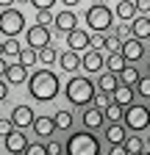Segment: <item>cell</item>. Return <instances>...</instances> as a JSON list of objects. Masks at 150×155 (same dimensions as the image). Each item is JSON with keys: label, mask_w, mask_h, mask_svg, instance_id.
Here are the masks:
<instances>
[{"label": "cell", "mask_w": 150, "mask_h": 155, "mask_svg": "<svg viewBox=\"0 0 150 155\" xmlns=\"http://www.w3.org/2000/svg\"><path fill=\"white\" fill-rule=\"evenodd\" d=\"M59 89H61L59 75L50 72V69H36L28 78V94L33 97L36 103H50V100H56Z\"/></svg>", "instance_id": "6da1fadb"}, {"label": "cell", "mask_w": 150, "mask_h": 155, "mask_svg": "<svg viewBox=\"0 0 150 155\" xmlns=\"http://www.w3.org/2000/svg\"><path fill=\"white\" fill-rule=\"evenodd\" d=\"M67 155H100V141L92 130H81V133H72L67 144H64Z\"/></svg>", "instance_id": "7a4b0ae2"}, {"label": "cell", "mask_w": 150, "mask_h": 155, "mask_svg": "<svg viewBox=\"0 0 150 155\" xmlns=\"http://www.w3.org/2000/svg\"><path fill=\"white\" fill-rule=\"evenodd\" d=\"M64 94H67V100L72 105H89L92 100H95V83L89 81V78H70L67 86H64Z\"/></svg>", "instance_id": "3957f363"}, {"label": "cell", "mask_w": 150, "mask_h": 155, "mask_svg": "<svg viewBox=\"0 0 150 155\" xmlns=\"http://www.w3.org/2000/svg\"><path fill=\"white\" fill-rule=\"evenodd\" d=\"M86 25L95 31V33H103L114 25V11H111L106 3H92L86 8Z\"/></svg>", "instance_id": "277c9868"}, {"label": "cell", "mask_w": 150, "mask_h": 155, "mask_svg": "<svg viewBox=\"0 0 150 155\" xmlns=\"http://www.w3.org/2000/svg\"><path fill=\"white\" fill-rule=\"evenodd\" d=\"M122 122L128 130H134V133H142L150 127V108L142 105V103H131L125 111H122Z\"/></svg>", "instance_id": "5b68a950"}, {"label": "cell", "mask_w": 150, "mask_h": 155, "mask_svg": "<svg viewBox=\"0 0 150 155\" xmlns=\"http://www.w3.org/2000/svg\"><path fill=\"white\" fill-rule=\"evenodd\" d=\"M25 31V14L20 8H3L0 11V33H6V39H17V33Z\"/></svg>", "instance_id": "8992f818"}, {"label": "cell", "mask_w": 150, "mask_h": 155, "mask_svg": "<svg viewBox=\"0 0 150 155\" xmlns=\"http://www.w3.org/2000/svg\"><path fill=\"white\" fill-rule=\"evenodd\" d=\"M25 39H28V47H31V50H36V53H39L42 47H47V45H53L50 31H47V28H42V25H31V28H28V33H25Z\"/></svg>", "instance_id": "52a82bcc"}, {"label": "cell", "mask_w": 150, "mask_h": 155, "mask_svg": "<svg viewBox=\"0 0 150 155\" xmlns=\"http://www.w3.org/2000/svg\"><path fill=\"white\" fill-rule=\"evenodd\" d=\"M33 111H31V105H17L14 111H11V116H9V122L14 125V127H31L33 125Z\"/></svg>", "instance_id": "ba28073f"}, {"label": "cell", "mask_w": 150, "mask_h": 155, "mask_svg": "<svg viewBox=\"0 0 150 155\" xmlns=\"http://www.w3.org/2000/svg\"><path fill=\"white\" fill-rule=\"evenodd\" d=\"M120 55L125 58V61H139V58L145 55V45L139 42V39H125L122 42V50Z\"/></svg>", "instance_id": "9c48e42d"}, {"label": "cell", "mask_w": 150, "mask_h": 155, "mask_svg": "<svg viewBox=\"0 0 150 155\" xmlns=\"http://www.w3.org/2000/svg\"><path fill=\"white\" fill-rule=\"evenodd\" d=\"M103 61H106L103 50H89V53L81 55V67H84L86 72H100V69H103Z\"/></svg>", "instance_id": "30bf717a"}, {"label": "cell", "mask_w": 150, "mask_h": 155, "mask_svg": "<svg viewBox=\"0 0 150 155\" xmlns=\"http://www.w3.org/2000/svg\"><path fill=\"white\" fill-rule=\"evenodd\" d=\"M6 150H9V155H17V152H25V147H28V139H25V133H20V130H11L9 136H6Z\"/></svg>", "instance_id": "8fae6325"}, {"label": "cell", "mask_w": 150, "mask_h": 155, "mask_svg": "<svg viewBox=\"0 0 150 155\" xmlns=\"http://www.w3.org/2000/svg\"><path fill=\"white\" fill-rule=\"evenodd\" d=\"M67 45H70V50H72V53L86 50V47H89V33H86V31H81V28L70 31V33H67Z\"/></svg>", "instance_id": "7c38bea8"}, {"label": "cell", "mask_w": 150, "mask_h": 155, "mask_svg": "<svg viewBox=\"0 0 150 155\" xmlns=\"http://www.w3.org/2000/svg\"><path fill=\"white\" fill-rule=\"evenodd\" d=\"M128 28H131V39L145 42V39H150V17H136Z\"/></svg>", "instance_id": "4fadbf2b"}, {"label": "cell", "mask_w": 150, "mask_h": 155, "mask_svg": "<svg viewBox=\"0 0 150 155\" xmlns=\"http://www.w3.org/2000/svg\"><path fill=\"white\" fill-rule=\"evenodd\" d=\"M53 25L59 31H64V33H70V31L78 28V17H75V11H59L56 19H53Z\"/></svg>", "instance_id": "5bb4252c"}, {"label": "cell", "mask_w": 150, "mask_h": 155, "mask_svg": "<svg viewBox=\"0 0 150 155\" xmlns=\"http://www.w3.org/2000/svg\"><path fill=\"white\" fill-rule=\"evenodd\" d=\"M134 86H125V83H120L117 89H114V94H111V100H114L117 105H122V108H128L131 103H134Z\"/></svg>", "instance_id": "9a60e30c"}, {"label": "cell", "mask_w": 150, "mask_h": 155, "mask_svg": "<svg viewBox=\"0 0 150 155\" xmlns=\"http://www.w3.org/2000/svg\"><path fill=\"white\" fill-rule=\"evenodd\" d=\"M31 127H33V133H36V136H45V139L56 133V122H53V116H36Z\"/></svg>", "instance_id": "2e32d148"}, {"label": "cell", "mask_w": 150, "mask_h": 155, "mask_svg": "<svg viewBox=\"0 0 150 155\" xmlns=\"http://www.w3.org/2000/svg\"><path fill=\"white\" fill-rule=\"evenodd\" d=\"M114 14L122 19V22H134V19H136V6H134V0H117Z\"/></svg>", "instance_id": "e0dca14e"}, {"label": "cell", "mask_w": 150, "mask_h": 155, "mask_svg": "<svg viewBox=\"0 0 150 155\" xmlns=\"http://www.w3.org/2000/svg\"><path fill=\"white\" fill-rule=\"evenodd\" d=\"M3 81H6V83H14V86H17V83H25V81H28L25 67H22V64H9V67H6V75H3Z\"/></svg>", "instance_id": "ac0fdd59"}, {"label": "cell", "mask_w": 150, "mask_h": 155, "mask_svg": "<svg viewBox=\"0 0 150 155\" xmlns=\"http://www.w3.org/2000/svg\"><path fill=\"white\" fill-rule=\"evenodd\" d=\"M59 67H61L64 72H75V69L81 67V55H78V53H72V50L59 53Z\"/></svg>", "instance_id": "d6986e66"}, {"label": "cell", "mask_w": 150, "mask_h": 155, "mask_svg": "<svg viewBox=\"0 0 150 155\" xmlns=\"http://www.w3.org/2000/svg\"><path fill=\"white\" fill-rule=\"evenodd\" d=\"M103 111L100 108H89L86 114H84V125H86V130H100L103 127Z\"/></svg>", "instance_id": "ffe728a7"}, {"label": "cell", "mask_w": 150, "mask_h": 155, "mask_svg": "<svg viewBox=\"0 0 150 155\" xmlns=\"http://www.w3.org/2000/svg\"><path fill=\"white\" fill-rule=\"evenodd\" d=\"M120 86V78L117 75H111V72H103L100 78H97V91H106V94H114V89Z\"/></svg>", "instance_id": "44dd1931"}, {"label": "cell", "mask_w": 150, "mask_h": 155, "mask_svg": "<svg viewBox=\"0 0 150 155\" xmlns=\"http://www.w3.org/2000/svg\"><path fill=\"white\" fill-rule=\"evenodd\" d=\"M117 78H120V83H125V86H136L142 75H139V69H136V67H125Z\"/></svg>", "instance_id": "7402d4cb"}, {"label": "cell", "mask_w": 150, "mask_h": 155, "mask_svg": "<svg viewBox=\"0 0 150 155\" xmlns=\"http://www.w3.org/2000/svg\"><path fill=\"white\" fill-rule=\"evenodd\" d=\"M106 139H108L111 144H122V141H125V127L117 125V122L108 125V127H106Z\"/></svg>", "instance_id": "603a6c76"}, {"label": "cell", "mask_w": 150, "mask_h": 155, "mask_svg": "<svg viewBox=\"0 0 150 155\" xmlns=\"http://www.w3.org/2000/svg\"><path fill=\"white\" fill-rule=\"evenodd\" d=\"M106 69H108L111 75H120V72L125 69V58H122L120 53H114V55H108V58H106Z\"/></svg>", "instance_id": "cb8c5ba5"}, {"label": "cell", "mask_w": 150, "mask_h": 155, "mask_svg": "<svg viewBox=\"0 0 150 155\" xmlns=\"http://www.w3.org/2000/svg\"><path fill=\"white\" fill-rule=\"evenodd\" d=\"M53 122H56V130H70L72 127V114L70 111H56Z\"/></svg>", "instance_id": "d4e9b609"}, {"label": "cell", "mask_w": 150, "mask_h": 155, "mask_svg": "<svg viewBox=\"0 0 150 155\" xmlns=\"http://www.w3.org/2000/svg\"><path fill=\"white\" fill-rule=\"evenodd\" d=\"M36 55H39V61H42V64H47V67H50V64H56V61H59V50H56L53 45H47V47H42V50H39V53H36Z\"/></svg>", "instance_id": "484cf974"}, {"label": "cell", "mask_w": 150, "mask_h": 155, "mask_svg": "<svg viewBox=\"0 0 150 155\" xmlns=\"http://www.w3.org/2000/svg\"><path fill=\"white\" fill-rule=\"evenodd\" d=\"M122 144H125V150H128V155H139V152L145 150V141L139 139V136H131V139H125Z\"/></svg>", "instance_id": "4316f807"}, {"label": "cell", "mask_w": 150, "mask_h": 155, "mask_svg": "<svg viewBox=\"0 0 150 155\" xmlns=\"http://www.w3.org/2000/svg\"><path fill=\"white\" fill-rule=\"evenodd\" d=\"M122 111H125L122 105H117V103H111V105H108V108L103 111V116H106L108 122H122Z\"/></svg>", "instance_id": "83f0119b"}, {"label": "cell", "mask_w": 150, "mask_h": 155, "mask_svg": "<svg viewBox=\"0 0 150 155\" xmlns=\"http://www.w3.org/2000/svg\"><path fill=\"white\" fill-rule=\"evenodd\" d=\"M36 58H39V55H36V50H31V47H28V50H20V61H17V64H22V67L28 69V67H33V64H36Z\"/></svg>", "instance_id": "f1b7e54d"}, {"label": "cell", "mask_w": 150, "mask_h": 155, "mask_svg": "<svg viewBox=\"0 0 150 155\" xmlns=\"http://www.w3.org/2000/svg\"><path fill=\"white\" fill-rule=\"evenodd\" d=\"M20 50H22V47H20L17 39H6V42H3V55H14V58H17V55H20Z\"/></svg>", "instance_id": "f546056e"}, {"label": "cell", "mask_w": 150, "mask_h": 155, "mask_svg": "<svg viewBox=\"0 0 150 155\" xmlns=\"http://www.w3.org/2000/svg\"><path fill=\"white\" fill-rule=\"evenodd\" d=\"M92 103H95V105H97L100 111H106V108H108L111 103H114V100H111V94H106V91H97V94H95V100H92Z\"/></svg>", "instance_id": "4dcf8cb0"}, {"label": "cell", "mask_w": 150, "mask_h": 155, "mask_svg": "<svg viewBox=\"0 0 150 155\" xmlns=\"http://www.w3.org/2000/svg\"><path fill=\"white\" fill-rule=\"evenodd\" d=\"M136 94H142L145 100H150V78H139V83H136V89H134Z\"/></svg>", "instance_id": "1f68e13d"}, {"label": "cell", "mask_w": 150, "mask_h": 155, "mask_svg": "<svg viewBox=\"0 0 150 155\" xmlns=\"http://www.w3.org/2000/svg\"><path fill=\"white\" fill-rule=\"evenodd\" d=\"M89 45H92V50H103L106 47V33H89Z\"/></svg>", "instance_id": "d6a6232c"}, {"label": "cell", "mask_w": 150, "mask_h": 155, "mask_svg": "<svg viewBox=\"0 0 150 155\" xmlns=\"http://www.w3.org/2000/svg\"><path fill=\"white\" fill-rule=\"evenodd\" d=\"M106 50L114 55V53H120L122 50V42H120V36H106Z\"/></svg>", "instance_id": "836d02e7"}, {"label": "cell", "mask_w": 150, "mask_h": 155, "mask_svg": "<svg viewBox=\"0 0 150 155\" xmlns=\"http://www.w3.org/2000/svg\"><path fill=\"white\" fill-rule=\"evenodd\" d=\"M53 19H56V14H50V11H36V25L47 28V25H53Z\"/></svg>", "instance_id": "e575fe53"}, {"label": "cell", "mask_w": 150, "mask_h": 155, "mask_svg": "<svg viewBox=\"0 0 150 155\" xmlns=\"http://www.w3.org/2000/svg\"><path fill=\"white\" fill-rule=\"evenodd\" d=\"M22 155H47V144H28Z\"/></svg>", "instance_id": "d590c367"}, {"label": "cell", "mask_w": 150, "mask_h": 155, "mask_svg": "<svg viewBox=\"0 0 150 155\" xmlns=\"http://www.w3.org/2000/svg\"><path fill=\"white\" fill-rule=\"evenodd\" d=\"M31 6H36V11H50L56 6V0H28Z\"/></svg>", "instance_id": "8d00e7d4"}, {"label": "cell", "mask_w": 150, "mask_h": 155, "mask_svg": "<svg viewBox=\"0 0 150 155\" xmlns=\"http://www.w3.org/2000/svg\"><path fill=\"white\" fill-rule=\"evenodd\" d=\"M134 6H136V11H142V17H147V11H150V0H134Z\"/></svg>", "instance_id": "74e56055"}, {"label": "cell", "mask_w": 150, "mask_h": 155, "mask_svg": "<svg viewBox=\"0 0 150 155\" xmlns=\"http://www.w3.org/2000/svg\"><path fill=\"white\" fill-rule=\"evenodd\" d=\"M61 152H64V144H59V141L47 144V155H61Z\"/></svg>", "instance_id": "f35d334b"}, {"label": "cell", "mask_w": 150, "mask_h": 155, "mask_svg": "<svg viewBox=\"0 0 150 155\" xmlns=\"http://www.w3.org/2000/svg\"><path fill=\"white\" fill-rule=\"evenodd\" d=\"M11 130H14V125H11L9 119H0V136H3V139H6V136H9Z\"/></svg>", "instance_id": "ab89813d"}, {"label": "cell", "mask_w": 150, "mask_h": 155, "mask_svg": "<svg viewBox=\"0 0 150 155\" xmlns=\"http://www.w3.org/2000/svg\"><path fill=\"white\" fill-rule=\"evenodd\" d=\"M108 155H128V150H125V144H114L108 150Z\"/></svg>", "instance_id": "60d3db41"}, {"label": "cell", "mask_w": 150, "mask_h": 155, "mask_svg": "<svg viewBox=\"0 0 150 155\" xmlns=\"http://www.w3.org/2000/svg\"><path fill=\"white\" fill-rule=\"evenodd\" d=\"M128 33H131V28H128V25H120V28H117V36H120V42H125V39H128Z\"/></svg>", "instance_id": "b9f144b4"}, {"label": "cell", "mask_w": 150, "mask_h": 155, "mask_svg": "<svg viewBox=\"0 0 150 155\" xmlns=\"http://www.w3.org/2000/svg\"><path fill=\"white\" fill-rule=\"evenodd\" d=\"M6 94H9V83L0 78V100H6Z\"/></svg>", "instance_id": "7bdbcfd3"}, {"label": "cell", "mask_w": 150, "mask_h": 155, "mask_svg": "<svg viewBox=\"0 0 150 155\" xmlns=\"http://www.w3.org/2000/svg\"><path fill=\"white\" fill-rule=\"evenodd\" d=\"M6 67H9V64H6V58H0V78L6 75Z\"/></svg>", "instance_id": "ee69618b"}, {"label": "cell", "mask_w": 150, "mask_h": 155, "mask_svg": "<svg viewBox=\"0 0 150 155\" xmlns=\"http://www.w3.org/2000/svg\"><path fill=\"white\" fill-rule=\"evenodd\" d=\"M61 3H64L67 8H72V6H78V3H81V0H61Z\"/></svg>", "instance_id": "f6af8a7d"}, {"label": "cell", "mask_w": 150, "mask_h": 155, "mask_svg": "<svg viewBox=\"0 0 150 155\" xmlns=\"http://www.w3.org/2000/svg\"><path fill=\"white\" fill-rule=\"evenodd\" d=\"M14 6V0H0V8H11Z\"/></svg>", "instance_id": "bcb514c9"}, {"label": "cell", "mask_w": 150, "mask_h": 155, "mask_svg": "<svg viewBox=\"0 0 150 155\" xmlns=\"http://www.w3.org/2000/svg\"><path fill=\"white\" fill-rule=\"evenodd\" d=\"M139 155H150V150H142V152H139Z\"/></svg>", "instance_id": "7dc6e473"}, {"label": "cell", "mask_w": 150, "mask_h": 155, "mask_svg": "<svg viewBox=\"0 0 150 155\" xmlns=\"http://www.w3.org/2000/svg\"><path fill=\"white\" fill-rule=\"evenodd\" d=\"M0 58H3V45H0Z\"/></svg>", "instance_id": "c3c4849f"}, {"label": "cell", "mask_w": 150, "mask_h": 155, "mask_svg": "<svg viewBox=\"0 0 150 155\" xmlns=\"http://www.w3.org/2000/svg\"><path fill=\"white\" fill-rule=\"evenodd\" d=\"M17 3H28V0H17Z\"/></svg>", "instance_id": "681fc988"}, {"label": "cell", "mask_w": 150, "mask_h": 155, "mask_svg": "<svg viewBox=\"0 0 150 155\" xmlns=\"http://www.w3.org/2000/svg\"><path fill=\"white\" fill-rule=\"evenodd\" d=\"M17 155H22V152H17Z\"/></svg>", "instance_id": "f907efd6"}, {"label": "cell", "mask_w": 150, "mask_h": 155, "mask_svg": "<svg viewBox=\"0 0 150 155\" xmlns=\"http://www.w3.org/2000/svg\"><path fill=\"white\" fill-rule=\"evenodd\" d=\"M147 144H150V139H147Z\"/></svg>", "instance_id": "816d5d0a"}, {"label": "cell", "mask_w": 150, "mask_h": 155, "mask_svg": "<svg viewBox=\"0 0 150 155\" xmlns=\"http://www.w3.org/2000/svg\"><path fill=\"white\" fill-rule=\"evenodd\" d=\"M147 69H150V64H147Z\"/></svg>", "instance_id": "f5cc1de1"}, {"label": "cell", "mask_w": 150, "mask_h": 155, "mask_svg": "<svg viewBox=\"0 0 150 155\" xmlns=\"http://www.w3.org/2000/svg\"><path fill=\"white\" fill-rule=\"evenodd\" d=\"M0 119H3V116H0Z\"/></svg>", "instance_id": "db71d44e"}, {"label": "cell", "mask_w": 150, "mask_h": 155, "mask_svg": "<svg viewBox=\"0 0 150 155\" xmlns=\"http://www.w3.org/2000/svg\"><path fill=\"white\" fill-rule=\"evenodd\" d=\"M0 11H3V8H0Z\"/></svg>", "instance_id": "11a10c76"}, {"label": "cell", "mask_w": 150, "mask_h": 155, "mask_svg": "<svg viewBox=\"0 0 150 155\" xmlns=\"http://www.w3.org/2000/svg\"><path fill=\"white\" fill-rule=\"evenodd\" d=\"M95 3H97V0H95Z\"/></svg>", "instance_id": "9f6ffc18"}]
</instances>
